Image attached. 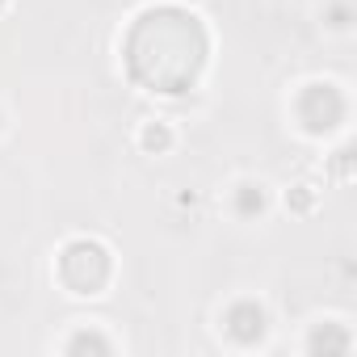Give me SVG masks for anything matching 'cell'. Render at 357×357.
<instances>
[{
	"label": "cell",
	"instance_id": "obj_5",
	"mask_svg": "<svg viewBox=\"0 0 357 357\" xmlns=\"http://www.w3.org/2000/svg\"><path fill=\"white\" fill-rule=\"evenodd\" d=\"M261 206H265L261 190H257V185H244V194H240V211H244V215H252V211H261Z\"/></svg>",
	"mask_w": 357,
	"mask_h": 357
},
{
	"label": "cell",
	"instance_id": "obj_1",
	"mask_svg": "<svg viewBox=\"0 0 357 357\" xmlns=\"http://www.w3.org/2000/svg\"><path fill=\"white\" fill-rule=\"evenodd\" d=\"M206 51H211V43H206L202 22L176 5H160V9H147L143 17H135L130 34L122 43L126 72L151 93L194 89V80L206 68Z\"/></svg>",
	"mask_w": 357,
	"mask_h": 357
},
{
	"label": "cell",
	"instance_id": "obj_3",
	"mask_svg": "<svg viewBox=\"0 0 357 357\" xmlns=\"http://www.w3.org/2000/svg\"><path fill=\"white\" fill-rule=\"evenodd\" d=\"M340 114H344V97L332 89V84H311L303 97H298V118H303V126L307 130H332L336 122H340Z\"/></svg>",
	"mask_w": 357,
	"mask_h": 357
},
{
	"label": "cell",
	"instance_id": "obj_2",
	"mask_svg": "<svg viewBox=\"0 0 357 357\" xmlns=\"http://www.w3.org/2000/svg\"><path fill=\"white\" fill-rule=\"evenodd\" d=\"M109 252L97 240H72L59 257V278L68 290L76 294H101V286L109 282Z\"/></svg>",
	"mask_w": 357,
	"mask_h": 357
},
{
	"label": "cell",
	"instance_id": "obj_4",
	"mask_svg": "<svg viewBox=\"0 0 357 357\" xmlns=\"http://www.w3.org/2000/svg\"><path fill=\"white\" fill-rule=\"evenodd\" d=\"M227 332H231L240 344L257 340V336L265 332V311H261L257 303H236V307L227 311Z\"/></svg>",
	"mask_w": 357,
	"mask_h": 357
},
{
	"label": "cell",
	"instance_id": "obj_6",
	"mask_svg": "<svg viewBox=\"0 0 357 357\" xmlns=\"http://www.w3.org/2000/svg\"><path fill=\"white\" fill-rule=\"evenodd\" d=\"M143 143H147V147H168V130H164V126H147V130H143Z\"/></svg>",
	"mask_w": 357,
	"mask_h": 357
},
{
	"label": "cell",
	"instance_id": "obj_7",
	"mask_svg": "<svg viewBox=\"0 0 357 357\" xmlns=\"http://www.w3.org/2000/svg\"><path fill=\"white\" fill-rule=\"evenodd\" d=\"M0 9H5V0H0Z\"/></svg>",
	"mask_w": 357,
	"mask_h": 357
}]
</instances>
